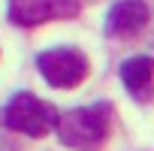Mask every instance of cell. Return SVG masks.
<instances>
[{
	"instance_id": "1",
	"label": "cell",
	"mask_w": 154,
	"mask_h": 151,
	"mask_svg": "<svg viewBox=\"0 0 154 151\" xmlns=\"http://www.w3.org/2000/svg\"><path fill=\"white\" fill-rule=\"evenodd\" d=\"M115 109L112 103H91V106H75L60 115L57 136L72 151H100L109 139Z\"/></svg>"
},
{
	"instance_id": "2",
	"label": "cell",
	"mask_w": 154,
	"mask_h": 151,
	"mask_svg": "<svg viewBox=\"0 0 154 151\" xmlns=\"http://www.w3.org/2000/svg\"><path fill=\"white\" fill-rule=\"evenodd\" d=\"M3 121L9 130L15 133H24V136H45L48 130H54L60 124V115L51 103L33 97L30 91H18L9 103H6V112H3Z\"/></svg>"
},
{
	"instance_id": "3",
	"label": "cell",
	"mask_w": 154,
	"mask_h": 151,
	"mask_svg": "<svg viewBox=\"0 0 154 151\" xmlns=\"http://www.w3.org/2000/svg\"><path fill=\"white\" fill-rule=\"evenodd\" d=\"M36 66L42 72V79L51 88H75L85 82V76L91 69L88 57L79 48H48L36 54Z\"/></svg>"
},
{
	"instance_id": "4",
	"label": "cell",
	"mask_w": 154,
	"mask_h": 151,
	"mask_svg": "<svg viewBox=\"0 0 154 151\" xmlns=\"http://www.w3.org/2000/svg\"><path fill=\"white\" fill-rule=\"evenodd\" d=\"M9 21L21 27H36L60 18H75L82 12L79 0H9Z\"/></svg>"
},
{
	"instance_id": "5",
	"label": "cell",
	"mask_w": 154,
	"mask_h": 151,
	"mask_svg": "<svg viewBox=\"0 0 154 151\" xmlns=\"http://www.w3.org/2000/svg\"><path fill=\"white\" fill-rule=\"evenodd\" d=\"M121 82L133 100L151 103L154 100V57H148V54L127 57L121 63Z\"/></svg>"
},
{
	"instance_id": "6",
	"label": "cell",
	"mask_w": 154,
	"mask_h": 151,
	"mask_svg": "<svg viewBox=\"0 0 154 151\" xmlns=\"http://www.w3.org/2000/svg\"><path fill=\"white\" fill-rule=\"evenodd\" d=\"M148 6L142 0H118L106 15V33L112 36H133L148 24Z\"/></svg>"
}]
</instances>
